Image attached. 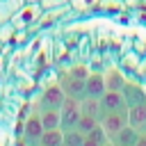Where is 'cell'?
<instances>
[{
  "instance_id": "obj_15",
  "label": "cell",
  "mask_w": 146,
  "mask_h": 146,
  "mask_svg": "<svg viewBox=\"0 0 146 146\" xmlns=\"http://www.w3.org/2000/svg\"><path fill=\"white\" fill-rule=\"evenodd\" d=\"M125 75L121 73V71H107L105 73V87H107V91H121L123 87H125Z\"/></svg>"
},
{
  "instance_id": "obj_21",
  "label": "cell",
  "mask_w": 146,
  "mask_h": 146,
  "mask_svg": "<svg viewBox=\"0 0 146 146\" xmlns=\"http://www.w3.org/2000/svg\"><path fill=\"white\" fill-rule=\"evenodd\" d=\"M89 135H91L94 139H98L100 144H105V141H110V137H107V132H105V128H103V123H100V121H98V123L94 125V130H91Z\"/></svg>"
},
{
  "instance_id": "obj_6",
  "label": "cell",
  "mask_w": 146,
  "mask_h": 146,
  "mask_svg": "<svg viewBox=\"0 0 146 146\" xmlns=\"http://www.w3.org/2000/svg\"><path fill=\"white\" fill-rule=\"evenodd\" d=\"M100 105H103L105 112H123V114H128V103H125L121 91H105L100 96Z\"/></svg>"
},
{
  "instance_id": "obj_7",
  "label": "cell",
  "mask_w": 146,
  "mask_h": 146,
  "mask_svg": "<svg viewBox=\"0 0 146 146\" xmlns=\"http://www.w3.org/2000/svg\"><path fill=\"white\" fill-rule=\"evenodd\" d=\"M139 135H141V130L139 128H135V125H130V123H125L110 141L114 144V146H135L137 144V139H139Z\"/></svg>"
},
{
  "instance_id": "obj_12",
  "label": "cell",
  "mask_w": 146,
  "mask_h": 146,
  "mask_svg": "<svg viewBox=\"0 0 146 146\" xmlns=\"http://www.w3.org/2000/svg\"><path fill=\"white\" fill-rule=\"evenodd\" d=\"M121 94H123L128 107H130V105H137V103H146V91H144L141 87H137V84L125 82V87L121 89Z\"/></svg>"
},
{
  "instance_id": "obj_4",
  "label": "cell",
  "mask_w": 146,
  "mask_h": 146,
  "mask_svg": "<svg viewBox=\"0 0 146 146\" xmlns=\"http://www.w3.org/2000/svg\"><path fill=\"white\" fill-rule=\"evenodd\" d=\"M57 84L64 89L66 98H73V100H82V98H87V87H84V80L71 78L68 73H64V75L59 78V82H57Z\"/></svg>"
},
{
  "instance_id": "obj_26",
  "label": "cell",
  "mask_w": 146,
  "mask_h": 146,
  "mask_svg": "<svg viewBox=\"0 0 146 146\" xmlns=\"http://www.w3.org/2000/svg\"><path fill=\"white\" fill-rule=\"evenodd\" d=\"M25 2H39V0H25Z\"/></svg>"
},
{
  "instance_id": "obj_9",
  "label": "cell",
  "mask_w": 146,
  "mask_h": 146,
  "mask_svg": "<svg viewBox=\"0 0 146 146\" xmlns=\"http://www.w3.org/2000/svg\"><path fill=\"white\" fill-rule=\"evenodd\" d=\"M84 87H87V96L89 98H100L107 87H105V75L103 73H89V78L84 80Z\"/></svg>"
},
{
  "instance_id": "obj_18",
  "label": "cell",
  "mask_w": 146,
  "mask_h": 146,
  "mask_svg": "<svg viewBox=\"0 0 146 146\" xmlns=\"http://www.w3.org/2000/svg\"><path fill=\"white\" fill-rule=\"evenodd\" d=\"M14 34H16V27H14V23H11V21L0 23V43H2V46H5V43H11Z\"/></svg>"
},
{
  "instance_id": "obj_24",
  "label": "cell",
  "mask_w": 146,
  "mask_h": 146,
  "mask_svg": "<svg viewBox=\"0 0 146 146\" xmlns=\"http://www.w3.org/2000/svg\"><path fill=\"white\" fill-rule=\"evenodd\" d=\"M135 146H146V132H141L139 135V139H137V144Z\"/></svg>"
},
{
  "instance_id": "obj_17",
  "label": "cell",
  "mask_w": 146,
  "mask_h": 146,
  "mask_svg": "<svg viewBox=\"0 0 146 146\" xmlns=\"http://www.w3.org/2000/svg\"><path fill=\"white\" fill-rule=\"evenodd\" d=\"M84 132H80L78 128H73V130H64V144H71V146H82V141H84Z\"/></svg>"
},
{
  "instance_id": "obj_25",
  "label": "cell",
  "mask_w": 146,
  "mask_h": 146,
  "mask_svg": "<svg viewBox=\"0 0 146 146\" xmlns=\"http://www.w3.org/2000/svg\"><path fill=\"white\" fill-rule=\"evenodd\" d=\"M100 146H114V144H112V141H105V144H100Z\"/></svg>"
},
{
  "instance_id": "obj_5",
  "label": "cell",
  "mask_w": 146,
  "mask_h": 146,
  "mask_svg": "<svg viewBox=\"0 0 146 146\" xmlns=\"http://www.w3.org/2000/svg\"><path fill=\"white\" fill-rule=\"evenodd\" d=\"M43 135V125H41V119L39 114H30L27 121L23 123V139L27 146H39V139Z\"/></svg>"
},
{
  "instance_id": "obj_16",
  "label": "cell",
  "mask_w": 146,
  "mask_h": 146,
  "mask_svg": "<svg viewBox=\"0 0 146 146\" xmlns=\"http://www.w3.org/2000/svg\"><path fill=\"white\" fill-rule=\"evenodd\" d=\"M39 119H41L43 130H50V128H62V116H59V110H46V112H39Z\"/></svg>"
},
{
  "instance_id": "obj_13",
  "label": "cell",
  "mask_w": 146,
  "mask_h": 146,
  "mask_svg": "<svg viewBox=\"0 0 146 146\" xmlns=\"http://www.w3.org/2000/svg\"><path fill=\"white\" fill-rule=\"evenodd\" d=\"M62 144H64V130L62 128L43 130V135L39 139V146H62Z\"/></svg>"
},
{
  "instance_id": "obj_8",
  "label": "cell",
  "mask_w": 146,
  "mask_h": 146,
  "mask_svg": "<svg viewBox=\"0 0 146 146\" xmlns=\"http://www.w3.org/2000/svg\"><path fill=\"white\" fill-rule=\"evenodd\" d=\"M103 123V128H105V132H107V137L112 139L125 123H128V114H123V112H107L105 114V119L100 121Z\"/></svg>"
},
{
  "instance_id": "obj_2",
  "label": "cell",
  "mask_w": 146,
  "mask_h": 146,
  "mask_svg": "<svg viewBox=\"0 0 146 146\" xmlns=\"http://www.w3.org/2000/svg\"><path fill=\"white\" fill-rule=\"evenodd\" d=\"M66 100V94L59 84H52L48 89L41 91V98H39V112H46V110H59Z\"/></svg>"
},
{
  "instance_id": "obj_19",
  "label": "cell",
  "mask_w": 146,
  "mask_h": 146,
  "mask_svg": "<svg viewBox=\"0 0 146 146\" xmlns=\"http://www.w3.org/2000/svg\"><path fill=\"white\" fill-rule=\"evenodd\" d=\"M96 123H98V121H96V119H94V116H87V114H82V116H80V121H78V125H75V128H78V130H80V132H84V135H89V132H91V130H94V125H96Z\"/></svg>"
},
{
  "instance_id": "obj_23",
  "label": "cell",
  "mask_w": 146,
  "mask_h": 146,
  "mask_svg": "<svg viewBox=\"0 0 146 146\" xmlns=\"http://www.w3.org/2000/svg\"><path fill=\"white\" fill-rule=\"evenodd\" d=\"M82 146H100V141H98V139H94L91 135H87V137H84V141H82Z\"/></svg>"
},
{
  "instance_id": "obj_3",
  "label": "cell",
  "mask_w": 146,
  "mask_h": 146,
  "mask_svg": "<svg viewBox=\"0 0 146 146\" xmlns=\"http://www.w3.org/2000/svg\"><path fill=\"white\" fill-rule=\"evenodd\" d=\"M59 116H62V130H73L82 116V110H80V100H73V98H66L64 105L59 107Z\"/></svg>"
},
{
  "instance_id": "obj_11",
  "label": "cell",
  "mask_w": 146,
  "mask_h": 146,
  "mask_svg": "<svg viewBox=\"0 0 146 146\" xmlns=\"http://www.w3.org/2000/svg\"><path fill=\"white\" fill-rule=\"evenodd\" d=\"M128 123L139 128L141 132L146 130V103H137L128 107Z\"/></svg>"
},
{
  "instance_id": "obj_20",
  "label": "cell",
  "mask_w": 146,
  "mask_h": 146,
  "mask_svg": "<svg viewBox=\"0 0 146 146\" xmlns=\"http://www.w3.org/2000/svg\"><path fill=\"white\" fill-rule=\"evenodd\" d=\"M89 73H91V71H89L84 64H78V66H73V68L68 71V75H71V78H78V80H87Z\"/></svg>"
},
{
  "instance_id": "obj_1",
  "label": "cell",
  "mask_w": 146,
  "mask_h": 146,
  "mask_svg": "<svg viewBox=\"0 0 146 146\" xmlns=\"http://www.w3.org/2000/svg\"><path fill=\"white\" fill-rule=\"evenodd\" d=\"M41 14H43V9H41L39 2H25L11 16V23H14L16 30H34L36 23H39V18H41Z\"/></svg>"
},
{
  "instance_id": "obj_14",
  "label": "cell",
  "mask_w": 146,
  "mask_h": 146,
  "mask_svg": "<svg viewBox=\"0 0 146 146\" xmlns=\"http://www.w3.org/2000/svg\"><path fill=\"white\" fill-rule=\"evenodd\" d=\"M25 5V0H0V23L11 21V16Z\"/></svg>"
},
{
  "instance_id": "obj_10",
  "label": "cell",
  "mask_w": 146,
  "mask_h": 146,
  "mask_svg": "<svg viewBox=\"0 0 146 146\" xmlns=\"http://www.w3.org/2000/svg\"><path fill=\"white\" fill-rule=\"evenodd\" d=\"M80 110H82V114H87V116H94L96 121H103L105 119V110H103V105H100V98H82L80 100Z\"/></svg>"
},
{
  "instance_id": "obj_27",
  "label": "cell",
  "mask_w": 146,
  "mask_h": 146,
  "mask_svg": "<svg viewBox=\"0 0 146 146\" xmlns=\"http://www.w3.org/2000/svg\"><path fill=\"white\" fill-rule=\"evenodd\" d=\"M62 146H71V144H62Z\"/></svg>"
},
{
  "instance_id": "obj_22",
  "label": "cell",
  "mask_w": 146,
  "mask_h": 146,
  "mask_svg": "<svg viewBox=\"0 0 146 146\" xmlns=\"http://www.w3.org/2000/svg\"><path fill=\"white\" fill-rule=\"evenodd\" d=\"M41 9H55V7H64V5H71V0H39Z\"/></svg>"
}]
</instances>
